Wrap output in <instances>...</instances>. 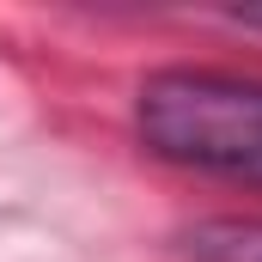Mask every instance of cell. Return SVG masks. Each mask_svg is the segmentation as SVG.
<instances>
[{
  "instance_id": "obj_1",
  "label": "cell",
  "mask_w": 262,
  "mask_h": 262,
  "mask_svg": "<svg viewBox=\"0 0 262 262\" xmlns=\"http://www.w3.org/2000/svg\"><path fill=\"white\" fill-rule=\"evenodd\" d=\"M134 128L165 165L262 183V79L195 67L152 73L134 98Z\"/></svg>"
},
{
  "instance_id": "obj_2",
  "label": "cell",
  "mask_w": 262,
  "mask_h": 262,
  "mask_svg": "<svg viewBox=\"0 0 262 262\" xmlns=\"http://www.w3.org/2000/svg\"><path fill=\"white\" fill-rule=\"evenodd\" d=\"M189 262H262V220H201L183 232Z\"/></svg>"
},
{
  "instance_id": "obj_3",
  "label": "cell",
  "mask_w": 262,
  "mask_h": 262,
  "mask_svg": "<svg viewBox=\"0 0 262 262\" xmlns=\"http://www.w3.org/2000/svg\"><path fill=\"white\" fill-rule=\"evenodd\" d=\"M244 25H256V31H262V12H244Z\"/></svg>"
}]
</instances>
